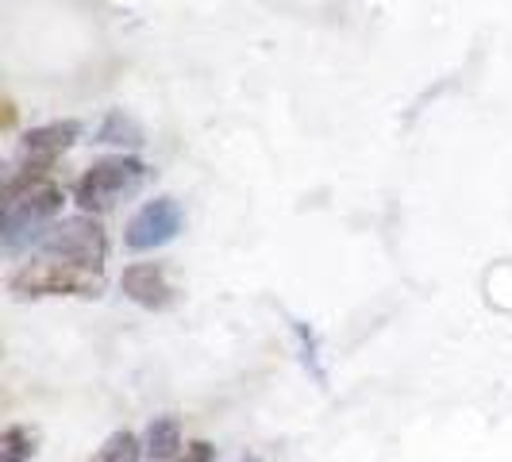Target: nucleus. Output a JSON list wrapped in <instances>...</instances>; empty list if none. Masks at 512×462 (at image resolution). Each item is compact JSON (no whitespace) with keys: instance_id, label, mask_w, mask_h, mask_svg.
I'll return each mask as SVG.
<instances>
[{"instance_id":"f8f14e48","label":"nucleus","mask_w":512,"mask_h":462,"mask_svg":"<svg viewBox=\"0 0 512 462\" xmlns=\"http://www.w3.org/2000/svg\"><path fill=\"white\" fill-rule=\"evenodd\" d=\"M212 455H216V447L205 443V439H197V443H189L174 462H212Z\"/></svg>"},{"instance_id":"0eeeda50","label":"nucleus","mask_w":512,"mask_h":462,"mask_svg":"<svg viewBox=\"0 0 512 462\" xmlns=\"http://www.w3.org/2000/svg\"><path fill=\"white\" fill-rule=\"evenodd\" d=\"M81 135V124L77 120H54V124H43V128H31L20 143V154L24 162H39V166H54L58 154H66L77 143Z\"/></svg>"},{"instance_id":"39448f33","label":"nucleus","mask_w":512,"mask_h":462,"mask_svg":"<svg viewBox=\"0 0 512 462\" xmlns=\"http://www.w3.org/2000/svg\"><path fill=\"white\" fill-rule=\"evenodd\" d=\"M185 228V212L174 197H154L139 208L124 228V247L128 251H158L166 243H174Z\"/></svg>"},{"instance_id":"4468645a","label":"nucleus","mask_w":512,"mask_h":462,"mask_svg":"<svg viewBox=\"0 0 512 462\" xmlns=\"http://www.w3.org/2000/svg\"><path fill=\"white\" fill-rule=\"evenodd\" d=\"M93 462H101V459H93Z\"/></svg>"},{"instance_id":"f03ea898","label":"nucleus","mask_w":512,"mask_h":462,"mask_svg":"<svg viewBox=\"0 0 512 462\" xmlns=\"http://www.w3.org/2000/svg\"><path fill=\"white\" fill-rule=\"evenodd\" d=\"M101 289L104 274L51 255L31 258L20 270H12V278H8V293L20 297V301H43V297H81V301H93V297H101Z\"/></svg>"},{"instance_id":"9d476101","label":"nucleus","mask_w":512,"mask_h":462,"mask_svg":"<svg viewBox=\"0 0 512 462\" xmlns=\"http://www.w3.org/2000/svg\"><path fill=\"white\" fill-rule=\"evenodd\" d=\"M97 143H116V147H143V128L128 112H108L97 128Z\"/></svg>"},{"instance_id":"f257e3e1","label":"nucleus","mask_w":512,"mask_h":462,"mask_svg":"<svg viewBox=\"0 0 512 462\" xmlns=\"http://www.w3.org/2000/svg\"><path fill=\"white\" fill-rule=\"evenodd\" d=\"M54 166H39V162H24L20 174L4 181V216H0V239L4 251H20L24 243H39L58 212L66 205V193L51 181Z\"/></svg>"},{"instance_id":"9b49d317","label":"nucleus","mask_w":512,"mask_h":462,"mask_svg":"<svg viewBox=\"0 0 512 462\" xmlns=\"http://www.w3.org/2000/svg\"><path fill=\"white\" fill-rule=\"evenodd\" d=\"M143 455H147V447H143V439L135 436V432H112V436L104 439V447L97 459L101 462H143Z\"/></svg>"},{"instance_id":"ddd939ff","label":"nucleus","mask_w":512,"mask_h":462,"mask_svg":"<svg viewBox=\"0 0 512 462\" xmlns=\"http://www.w3.org/2000/svg\"><path fill=\"white\" fill-rule=\"evenodd\" d=\"M243 462H258V459H243Z\"/></svg>"},{"instance_id":"6e6552de","label":"nucleus","mask_w":512,"mask_h":462,"mask_svg":"<svg viewBox=\"0 0 512 462\" xmlns=\"http://www.w3.org/2000/svg\"><path fill=\"white\" fill-rule=\"evenodd\" d=\"M143 447H147V459L151 462H174L185 451V436H181V420L178 416H154L147 424V436H143Z\"/></svg>"},{"instance_id":"1a4fd4ad","label":"nucleus","mask_w":512,"mask_h":462,"mask_svg":"<svg viewBox=\"0 0 512 462\" xmlns=\"http://www.w3.org/2000/svg\"><path fill=\"white\" fill-rule=\"evenodd\" d=\"M39 451V432L27 424H12L0 436V462H31Z\"/></svg>"},{"instance_id":"423d86ee","label":"nucleus","mask_w":512,"mask_h":462,"mask_svg":"<svg viewBox=\"0 0 512 462\" xmlns=\"http://www.w3.org/2000/svg\"><path fill=\"white\" fill-rule=\"evenodd\" d=\"M120 289H124L128 301H135L139 308H151V312L170 308L174 297H178L162 262H131L124 270V278H120Z\"/></svg>"},{"instance_id":"7ed1b4c3","label":"nucleus","mask_w":512,"mask_h":462,"mask_svg":"<svg viewBox=\"0 0 512 462\" xmlns=\"http://www.w3.org/2000/svg\"><path fill=\"white\" fill-rule=\"evenodd\" d=\"M147 162L135 158V154H112V158H101L93 162L74 185V201L81 212L97 216V212H108L116 208L128 193H135L143 181H147Z\"/></svg>"},{"instance_id":"20e7f679","label":"nucleus","mask_w":512,"mask_h":462,"mask_svg":"<svg viewBox=\"0 0 512 462\" xmlns=\"http://www.w3.org/2000/svg\"><path fill=\"white\" fill-rule=\"evenodd\" d=\"M43 255L51 258H66V262H77V266H89L104 274V262H108V235H104L101 220L81 212V216H70V220H54L51 231L39 239Z\"/></svg>"}]
</instances>
